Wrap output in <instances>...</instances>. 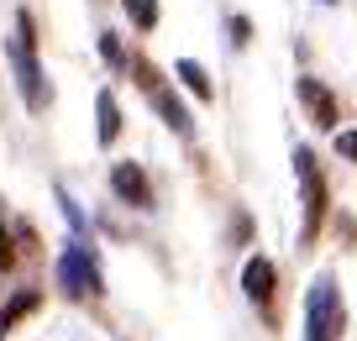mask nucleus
Wrapping results in <instances>:
<instances>
[{"mask_svg": "<svg viewBox=\"0 0 357 341\" xmlns=\"http://www.w3.org/2000/svg\"><path fill=\"white\" fill-rule=\"evenodd\" d=\"M6 58H11L16 68V89H22L26 110H47V100H53V84H47L43 63H37V37H32V16H16V37H6Z\"/></svg>", "mask_w": 357, "mask_h": 341, "instance_id": "nucleus-1", "label": "nucleus"}, {"mask_svg": "<svg viewBox=\"0 0 357 341\" xmlns=\"http://www.w3.org/2000/svg\"><path fill=\"white\" fill-rule=\"evenodd\" d=\"M231 43H236V47L252 43V22H247V16H231Z\"/></svg>", "mask_w": 357, "mask_h": 341, "instance_id": "nucleus-16", "label": "nucleus"}, {"mask_svg": "<svg viewBox=\"0 0 357 341\" xmlns=\"http://www.w3.org/2000/svg\"><path fill=\"white\" fill-rule=\"evenodd\" d=\"M95 137H100L105 147L121 137V105H116L111 89H100V95H95Z\"/></svg>", "mask_w": 357, "mask_h": 341, "instance_id": "nucleus-9", "label": "nucleus"}, {"mask_svg": "<svg viewBox=\"0 0 357 341\" xmlns=\"http://www.w3.org/2000/svg\"><path fill=\"white\" fill-rule=\"evenodd\" d=\"M111 189L126 199V205H137V210H153V184H147L142 163H116V168H111Z\"/></svg>", "mask_w": 357, "mask_h": 341, "instance_id": "nucleus-5", "label": "nucleus"}, {"mask_svg": "<svg viewBox=\"0 0 357 341\" xmlns=\"http://www.w3.org/2000/svg\"><path fill=\"white\" fill-rule=\"evenodd\" d=\"M16 268V247H11V232L0 226V273H11Z\"/></svg>", "mask_w": 357, "mask_h": 341, "instance_id": "nucleus-14", "label": "nucleus"}, {"mask_svg": "<svg viewBox=\"0 0 357 341\" xmlns=\"http://www.w3.org/2000/svg\"><path fill=\"white\" fill-rule=\"evenodd\" d=\"M300 100L310 105V121L321 126V132L336 126V100H331V89H326L321 79H300Z\"/></svg>", "mask_w": 357, "mask_h": 341, "instance_id": "nucleus-7", "label": "nucleus"}, {"mask_svg": "<svg viewBox=\"0 0 357 341\" xmlns=\"http://www.w3.org/2000/svg\"><path fill=\"white\" fill-rule=\"evenodd\" d=\"M294 174H300V195H305V226H300V247H310L321 236V220H326V205H331V189H326V174L315 163L310 147L294 153Z\"/></svg>", "mask_w": 357, "mask_h": 341, "instance_id": "nucleus-2", "label": "nucleus"}, {"mask_svg": "<svg viewBox=\"0 0 357 341\" xmlns=\"http://www.w3.org/2000/svg\"><path fill=\"white\" fill-rule=\"evenodd\" d=\"M326 6H331V0H326Z\"/></svg>", "mask_w": 357, "mask_h": 341, "instance_id": "nucleus-17", "label": "nucleus"}, {"mask_svg": "<svg viewBox=\"0 0 357 341\" xmlns=\"http://www.w3.org/2000/svg\"><path fill=\"white\" fill-rule=\"evenodd\" d=\"M273 284H279L273 263H268V257H247V268H242V289H247V299H252V305H268V299H273Z\"/></svg>", "mask_w": 357, "mask_h": 341, "instance_id": "nucleus-6", "label": "nucleus"}, {"mask_svg": "<svg viewBox=\"0 0 357 341\" xmlns=\"http://www.w3.org/2000/svg\"><path fill=\"white\" fill-rule=\"evenodd\" d=\"M342 326H347V310L336 299V284L315 278L310 299H305V341H342Z\"/></svg>", "mask_w": 357, "mask_h": 341, "instance_id": "nucleus-3", "label": "nucleus"}, {"mask_svg": "<svg viewBox=\"0 0 357 341\" xmlns=\"http://www.w3.org/2000/svg\"><path fill=\"white\" fill-rule=\"evenodd\" d=\"M37 305H43V294H32V289H22V294H11V305L0 310V341L11 336V331H16V326H22V320H26V315H32V310H37Z\"/></svg>", "mask_w": 357, "mask_h": 341, "instance_id": "nucleus-10", "label": "nucleus"}, {"mask_svg": "<svg viewBox=\"0 0 357 341\" xmlns=\"http://www.w3.org/2000/svg\"><path fill=\"white\" fill-rule=\"evenodd\" d=\"M147 95H153V105H158V116H163L168 126H174L178 137H190L195 132V121H190V110H184V100L174 95V89H163V84H153L147 89Z\"/></svg>", "mask_w": 357, "mask_h": 341, "instance_id": "nucleus-8", "label": "nucleus"}, {"mask_svg": "<svg viewBox=\"0 0 357 341\" xmlns=\"http://www.w3.org/2000/svg\"><path fill=\"white\" fill-rule=\"evenodd\" d=\"M178 79H184V89H190L195 100H215V84H211V74H205L195 58H178Z\"/></svg>", "mask_w": 357, "mask_h": 341, "instance_id": "nucleus-11", "label": "nucleus"}, {"mask_svg": "<svg viewBox=\"0 0 357 341\" xmlns=\"http://www.w3.org/2000/svg\"><path fill=\"white\" fill-rule=\"evenodd\" d=\"M336 153H342L347 163H357V132H336Z\"/></svg>", "mask_w": 357, "mask_h": 341, "instance_id": "nucleus-15", "label": "nucleus"}, {"mask_svg": "<svg viewBox=\"0 0 357 341\" xmlns=\"http://www.w3.org/2000/svg\"><path fill=\"white\" fill-rule=\"evenodd\" d=\"M121 6H126V16H132L137 32H153L158 16H163V11H158V0H121Z\"/></svg>", "mask_w": 357, "mask_h": 341, "instance_id": "nucleus-12", "label": "nucleus"}, {"mask_svg": "<svg viewBox=\"0 0 357 341\" xmlns=\"http://www.w3.org/2000/svg\"><path fill=\"white\" fill-rule=\"evenodd\" d=\"M100 58H105V63H116V68L126 63V47H121V37H116V32H100Z\"/></svg>", "mask_w": 357, "mask_h": 341, "instance_id": "nucleus-13", "label": "nucleus"}, {"mask_svg": "<svg viewBox=\"0 0 357 341\" xmlns=\"http://www.w3.org/2000/svg\"><path fill=\"white\" fill-rule=\"evenodd\" d=\"M58 284H63V294H74V299L100 294V268H95V252H89L84 236L63 247V257H58Z\"/></svg>", "mask_w": 357, "mask_h": 341, "instance_id": "nucleus-4", "label": "nucleus"}]
</instances>
